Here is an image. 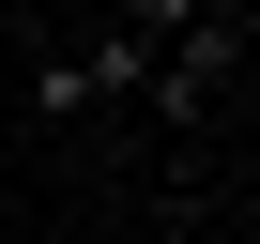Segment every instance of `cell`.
Listing matches in <instances>:
<instances>
[{"label":"cell","instance_id":"3","mask_svg":"<svg viewBox=\"0 0 260 244\" xmlns=\"http://www.w3.org/2000/svg\"><path fill=\"white\" fill-rule=\"evenodd\" d=\"M0 16H16V0H0Z\"/></svg>","mask_w":260,"mask_h":244},{"label":"cell","instance_id":"1","mask_svg":"<svg viewBox=\"0 0 260 244\" xmlns=\"http://www.w3.org/2000/svg\"><path fill=\"white\" fill-rule=\"evenodd\" d=\"M230 61H245V31H230V16H199V31L153 61V92H138V107H153V122H199V107L230 92Z\"/></svg>","mask_w":260,"mask_h":244},{"label":"cell","instance_id":"2","mask_svg":"<svg viewBox=\"0 0 260 244\" xmlns=\"http://www.w3.org/2000/svg\"><path fill=\"white\" fill-rule=\"evenodd\" d=\"M199 16H214V0H107V31H122V46H153V61H169Z\"/></svg>","mask_w":260,"mask_h":244}]
</instances>
